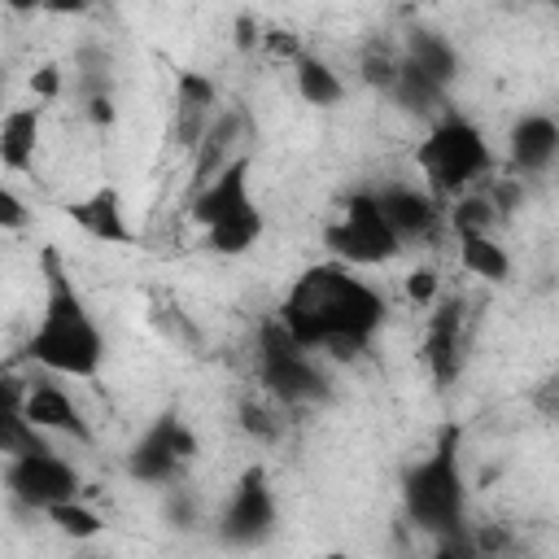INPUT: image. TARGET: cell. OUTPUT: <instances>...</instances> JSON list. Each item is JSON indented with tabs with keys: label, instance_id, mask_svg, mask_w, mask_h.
<instances>
[{
	"label": "cell",
	"instance_id": "obj_1",
	"mask_svg": "<svg viewBox=\"0 0 559 559\" xmlns=\"http://www.w3.org/2000/svg\"><path fill=\"white\" fill-rule=\"evenodd\" d=\"M275 314L310 354L354 358L371 345L389 306L362 275H354V266L319 262L288 284Z\"/></svg>",
	"mask_w": 559,
	"mask_h": 559
},
{
	"label": "cell",
	"instance_id": "obj_2",
	"mask_svg": "<svg viewBox=\"0 0 559 559\" xmlns=\"http://www.w3.org/2000/svg\"><path fill=\"white\" fill-rule=\"evenodd\" d=\"M39 266H44V306H39V323L26 341V354L44 376L92 380L105 362V332L96 328L79 284L61 266V253L44 249Z\"/></svg>",
	"mask_w": 559,
	"mask_h": 559
},
{
	"label": "cell",
	"instance_id": "obj_3",
	"mask_svg": "<svg viewBox=\"0 0 559 559\" xmlns=\"http://www.w3.org/2000/svg\"><path fill=\"white\" fill-rule=\"evenodd\" d=\"M415 166L424 175V188L441 205H450V201H459V197H467L493 179V148L472 118L445 114L419 140Z\"/></svg>",
	"mask_w": 559,
	"mask_h": 559
},
{
	"label": "cell",
	"instance_id": "obj_4",
	"mask_svg": "<svg viewBox=\"0 0 559 559\" xmlns=\"http://www.w3.org/2000/svg\"><path fill=\"white\" fill-rule=\"evenodd\" d=\"M402 507L415 528L441 537L467 524V480L459 463V428H441L432 454H424L402 480Z\"/></svg>",
	"mask_w": 559,
	"mask_h": 559
},
{
	"label": "cell",
	"instance_id": "obj_5",
	"mask_svg": "<svg viewBox=\"0 0 559 559\" xmlns=\"http://www.w3.org/2000/svg\"><path fill=\"white\" fill-rule=\"evenodd\" d=\"M258 380H262V389H266L280 406L314 402V397H323V389H328V380H323L314 354L280 323V314H271V319L258 328Z\"/></svg>",
	"mask_w": 559,
	"mask_h": 559
},
{
	"label": "cell",
	"instance_id": "obj_6",
	"mask_svg": "<svg viewBox=\"0 0 559 559\" xmlns=\"http://www.w3.org/2000/svg\"><path fill=\"white\" fill-rule=\"evenodd\" d=\"M323 245L341 266H384L406 249L389 227L376 192H349L341 214L323 227Z\"/></svg>",
	"mask_w": 559,
	"mask_h": 559
},
{
	"label": "cell",
	"instance_id": "obj_7",
	"mask_svg": "<svg viewBox=\"0 0 559 559\" xmlns=\"http://www.w3.org/2000/svg\"><path fill=\"white\" fill-rule=\"evenodd\" d=\"M4 485H9V498L31 507V511H52L61 502H74L83 498V476L70 459H61L52 445L39 450V454H17V459H4Z\"/></svg>",
	"mask_w": 559,
	"mask_h": 559
},
{
	"label": "cell",
	"instance_id": "obj_8",
	"mask_svg": "<svg viewBox=\"0 0 559 559\" xmlns=\"http://www.w3.org/2000/svg\"><path fill=\"white\" fill-rule=\"evenodd\" d=\"M197 459V437L179 415H162L153 419L140 441L127 454V472L144 485H175L183 476V467Z\"/></svg>",
	"mask_w": 559,
	"mask_h": 559
},
{
	"label": "cell",
	"instance_id": "obj_9",
	"mask_svg": "<svg viewBox=\"0 0 559 559\" xmlns=\"http://www.w3.org/2000/svg\"><path fill=\"white\" fill-rule=\"evenodd\" d=\"M275 533V489L266 472L253 463L231 485L223 511H218V542L227 546H258Z\"/></svg>",
	"mask_w": 559,
	"mask_h": 559
},
{
	"label": "cell",
	"instance_id": "obj_10",
	"mask_svg": "<svg viewBox=\"0 0 559 559\" xmlns=\"http://www.w3.org/2000/svg\"><path fill=\"white\" fill-rule=\"evenodd\" d=\"M9 411H17V415H22L35 432H44V437H70V441H79V445H92V441H96V432H92L83 406H79V402L70 397V389H61L52 376L26 380L22 402L9 406Z\"/></svg>",
	"mask_w": 559,
	"mask_h": 559
},
{
	"label": "cell",
	"instance_id": "obj_11",
	"mask_svg": "<svg viewBox=\"0 0 559 559\" xmlns=\"http://www.w3.org/2000/svg\"><path fill=\"white\" fill-rule=\"evenodd\" d=\"M245 135H249V118H245L240 109H227V105H223V114H218L214 127L205 131L201 148L188 157V201H192L197 192H205L231 162L249 157V153H245Z\"/></svg>",
	"mask_w": 559,
	"mask_h": 559
},
{
	"label": "cell",
	"instance_id": "obj_12",
	"mask_svg": "<svg viewBox=\"0 0 559 559\" xmlns=\"http://www.w3.org/2000/svg\"><path fill=\"white\" fill-rule=\"evenodd\" d=\"M223 114L218 105V87L210 74H197V70H183L175 79V109H170V140L192 157L205 140V131L214 127V118Z\"/></svg>",
	"mask_w": 559,
	"mask_h": 559
},
{
	"label": "cell",
	"instance_id": "obj_13",
	"mask_svg": "<svg viewBox=\"0 0 559 559\" xmlns=\"http://www.w3.org/2000/svg\"><path fill=\"white\" fill-rule=\"evenodd\" d=\"M463 345H467V306L463 297H441L424 323V362L437 384H450L463 371Z\"/></svg>",
	"mask_w": 559,
	"mask_h": 559
},
{
	"label": "cell",
	"instance_id": "obj_14",
	"mask_svg": "<svg viewBox=\"0 0 559 559\" xmlns=\"http://www.w3.org/2000/svg\"><path fill=\"white\" fill-rule=\"evenodd\" d=\"M376 201L402 245L428 240L445 223V205L424 183H384V188H376Z\"/></svg>",
	"mask_w": 559,
	"mask_h": 559
},
{
	"label": "cell",
	"instance_id": "obj_15",
	"mask_svg": "<svg viewBox=\"0 0 559 559\" xmlns=\"http://www.w3.org/2000/svg\"><path fill=\"white\" fill-rule=\"evenodd\" d=\"M249 170H253L249 157L231 162L205 192H197V197L188 201V218H192L201 231H210V227H218V223H227V218H236V214H245V210H258V201H253V192H249Z\"/></svg>",
	"mask_w": 559,
	"mask_h": 559
},
{
	"label": "cell",
	"instance_id": "obj_16",
	"mask_svg": "<svg viewBox=\"0 0 559 559\" xmlns=\"http://www.w3.org/2000/svg\"><path fill=\"white\" fill-rule=\"evenodd\" d=\"M507 162L515 170V179L524 175H546L559 162V122L550 114H524L511 127L507 140Z\"/></svg>",
	"mask_w": 559,
	"mask_h": 559
},
{
	"label": "cell",
	"instance_id": "obj_17",
	"mask_svg": "<svg viewBox=\"0 0 559 559\" xmlns=\"http://www.w3.org/2000/svg\"><path fill=\"white\" fill-rule=\"evenodd\" d=\"M66 214L100 245H127L131 240V227H127V210H122V197L118 188H96L92 197L83 201H70Z\"/></svg>",
	"mask_w": 559,
	"mask_h": 559
},
{
	"label": "cell",
	"instance_id": "obj_18",
	"mask_svg": "<svg viewBox=\"0 0 559 559\" xmlns=\"http://www.w3.org/2000/svg\"><path fill=\"white\" fill-rule=\"evenodd\" d=\"M35 144H39V105H13L0 118V166L26 175L35 166Z\"/></svg>",
	"mask_w": 559,
	"mask_h": 559
},
{
	"label": "cell",
	"instance_id": "obj_19",
	"mask_svg": "<svg viewBox=\"0 0 559 559\" xmlns=\"http://www.w3.org/2000/svg\"><path fill=\"white\" fill-rule=\"evenodd\" d=\"M402 61H406L411 70H419L424 79L441 83V87H450L454 74H459V52H454V44H450L445 35H437V31H415V35H406Z\"/></svg>",
	"mask_w": 559,
	"mask_h": 559
},
{
	"label": "cell",
	"instance_id": "obj_20",
	"mask_svg": "<svg viewBox=\"0 0 559 559\" xmlns=\"http://www.w3.org/2000/svg\"><path fill=\"white\" fill-rule=\"evenodd\" d=\"M459 245V266L485 284H502L511 275V253L502 249L498 236H454Z\"/></svg>",
	"mask_w": 559,
	"mask_h": 559
},
{
	"label": "cell",
	"instance_id": "obj_21",
	"mask_svg": "<svg viewBox=\"0 0 559 559\" xmlns=\"http://www.w3.org/2000/svg\"><path fill=\"white\" fill-rule=\"evenodd\" d=\"M262 227H266L262 210H245V214H236V218H227V223L201 231V240H205V249L218 253V258H240V253H249V249L262 240Z\"/></svg>",
	"mask_w": 559,
	"mask_h": 559
},
{
	"label": "cell",
	"instance_id": "obj_22",
	"mask_svg": "<svg viewBox=\"0 0 559 559\" xmlns=\"http://www.w3.org/2000/svg\"><path fill=\"white\" fill-rule=\"evenodd\" d=\"M297 96L306 100V105H319V109H332V105H341V96H345V83H341V74L323 61V57H314V52H306L301 61H297Z\"/></svg>",
	"mask_w": 559,
	"mask_h": 559
},
{
	"label": "cell",
	"instance_id": "obj_23",
	"mask_svg": "<svg viewBox=\"0 0 559 559\" xmlns=\"http://www.w3.org/2000/svg\"><path fill=\"white\" fill-rule=\"evenodd\" d=\"M236 415H240L245 437H253V441H262V445H275V441L284 437V406H280L271 393H262V397H245Z\"/></svg>",
	"mask_w": 559,
	"mask_h": 559
},
{
	"label": "cell",
	"instance_id": "obj_24",
	"mask_svg": "<svg viewBox=\"0 0 559 559\" xmlns=\"http://www.w3.org/2000/svg\"><path fill=\"white\" fill-rule=\"evenodd\" d=\"M48 520H52V528L61 533V537H70V542H92V537H100L105 533V515L87 502V498H74V502H61V507H52V511H44Z\"/></svg>",
	"mask_w": 559,
	"mask_h": 559
},
{
	"label": "cell",
	"instance_id": "obj_25",
	"mask_svg": "<svg viewBox=\"0 0 559 559\" xmlns=\"http://www.w3.org/2000/svg\"><path fill=\"white\" fill-rule=\"evenodd\" d=\"M358 66H362V83H371L376 92H389V96H393V87H397V79H402V52H397V48L371 44Z\"/></svg>",
	"mask_w": 559,
	"mask_h": 559
},
{
	"label": "cell",
	"instance_id": "obj_26",
	"mask_svg": "<svg viewBox=\"0 0 559 559\" xmlns=\"http://www.w3.org/2000/svg\"><path fill=\"white\" fill-rule=\"evenodd\" d=\"M402 293H406V301H411L415 310H432V306L445 297V280H441L437 266H411V271L402 275Z\"/></svg>",
	"mask_w": 559,
	"mask_h": 559
},
{
	"label": "cell",
	"instance_id": "obj_27",
	"mask_svg": "<svg viewBox=\"0 0 559 559\" xmlns=\"http://www.w3.org/2000/svg\"><path fill=\"white\" fill-rule=\"evenodd\" d=\"M262 52L271 57V61H301L306 57V44H301V35L297 31H288V26H262Z\"/></svg>",
	"mask_w": 559,
	"mask_h": 559
},
{
	"label": "cell",
	"instance_id": "obj_28",
	"mask_svg": "<svg viewBox=\"0 0 559 559\" xmlns=\"http://www.w3.org/2000/svg\"><path fill=\"white\" fill-rule=\"evenodd\" d=\"M472 542L480 559H507L515 550V533L507 524H472Z\"/></svg>",
	"mask_w": 559,
	"mask_h": 559
},
{
	"label": "cell",
	"instance_id": "obj_29",
	"mask_svg": "<svg viewBox=\"0 0 559 559\" xmlns=\"http://www.w3.org/2000/svg\"><path fill=\"white\" fill-rule=\"evenodd\" d=\"M432 559H480L476 542H472V528H454V533H441L432 537Z\"/></svg>",
	"mask_w": 559,
	"mask_h": 559
},
{
	"label": "cell",
	"instance_id": "obj_30",
	"mask_svg": "<svg viewBox=\"0 0 559 559\" xmlns=\"http://www.w3.org/2000/svg\"><path fill=\"white\" fill-rule=\"evenodd\" d=\"M528 402H533V411H537L542 419H559V376L537 380L533 393H528Z\"/></svg>",
	"mask_w": 559,
	"mask_h": 559
},
{
	"label": "cell",
	"instance_id": "obj_31",
	"mask_svg": "<svg viewBox=\"0 0 559 559\" xmlns=\"http://www.w3.org/2000/svg\"><path fill=\"white\" fill-rule=\"evenodd\" d=\"M31 92H35V100H57L61 96V70L57 66H35Z\"/></svg>",
	"mask_w": 559,
	"mask_h": 559
},
{
	"label": "cell",
	"instance_id": "obj_32",
	"mask_svg": "<svg viewBox=\"0 0 559 559\" xmlns=\"http://www.w3.org/2000/svg\"><path fill=\"white\" fill-rule=\"evenodd\" d=\"M22 223H26V201L13 188H0V227L4 231H17Z\"/></svg>",
	"mask_w": 559,
	"mask_h": 559
},
{
	"label": "cell",
	"instance_id": "obj_33",
	"mask_svg": "<svg viewBox=\"0 0 559 559\" xmlns=\"http://www.w3.org/2000/svg\"><path fill=\"white\" fill-rule=\"evenodd\" d=\"M83 114H87L92 127H109V122H114V96H96V100H87Z\"/></svg>",
	"mask_w": 559,
	"mask_h": 559
},
{
	"label": "cell",
	"instance_id": "obj_34",
	"mask_svg": "<svg viewBox=\"0 0 559 559\" xmlns=\"http://www.w3.org/2000/svg\"><path fill=\"white\" fill-rule=\"evenodd\" d=\"M328 559H341V555H328Z\"/></svg>",
	"mask_w": 559,
	"mask_h": 559
}]
</instances>
